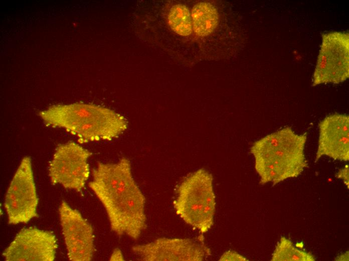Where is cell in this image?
Masks as SVG:
<instances>
[{
	"label": "cell",
	"mask_w": 349,
	"mask_h": 261,
	"mask_svg": "<svg viewBox=\"0 0 349 261\" xmlns=\"http://www.w3.org/2000/svg\"><path fill=\"white\" fill-rule=\"evenodd\" d=\"M92 153L73 141L59 144L49 166L52 184L81 192L90 176L89 158Z\"/></svg>",
	"instance_id": "obj_6"
},
{
	"label": "cell",
	"mask_w": 349,
	"mask_h": 261,
	"mask_svg": "<svg viewBox=\"0 0 349 261\" xmlns=\"http://www.w3.org/2000/svg\"><path fill=\"white\" fill-rule=\"evenodd\" d=\"M349 167L348 165H346L343 168L339 170L335 174V177L341 180L345 185L349 188Z\"/></svg>",
	"instance_id": "obj_16"
},
{
	"label": "cell",
	"mask_w": 349,
	"mask_h": 261,
	"mask_svg": "<svg viewBox=\"0 0 349 261\" xmlns=\"http://www.w3.org/2000/svg\"><path fill=\"white\" fill-rule=\"evenodd\" d=\"M38 203L32 160L29 156H25L11 180L5 198L9 223H27L37 217Z\"/></svg>",
	"instance_id": "obj_7"
},
{
	"label": "cell",
	"mask_w": 349,
	"mask_h": 261,
	"mask_svg": "<svg viewBox=\"0 0 349 261\" xmlns=\"http://www.w3.org/2000/svg\"><path fill=\"white\" fill-rule=\"evenodd\" d=\"M348 253V251H346L345 252L337 255L336 257H335L334 260L339 261H348L349 260Z\"/></svg>",
	"instance_id": "obj_18"
},
{
	"label": "cell",
	"mask_w": 349,
	"mask_h": 261,
	"mask_svg": "<svg viewBox=\"0 0 349 261\" xmlns=\"http://www.w3.org/2000/svg\"><path fill=\"white\" fill-rule=\"evenodd\" d=\"M68 257L72 261H89L95 252L92 225L77 209L62 201L59 208Z\"/></svg>",
	"instance_id": "obj_10"
},
{
	"label": "cell",
	"mask_w": 349,
	"mask_h": 261,
	"mask_svg": "<svg viewBox=\"0 0 349 261\" xmlns=\"http://www.w3.org/2000/svg\"><path fill=\"white\" fill-rule=\"evenodd\" d=\"M132 251L143 261H201L211 254L201 239L159 238L147 243L135 245Z\"/></svg>",
	"instance_id": "obj_9"
},
{
	"label": "cell",
	"mask_w": 349,
	"mask_h": 261,
	"mask_svg": "<svg viewBox=\"0 0 349 261\" xmlns=\"http://www.w3.org/2000/svg\"><path fill=\"white\" fill-rule=\"evenodd\" d=\"M194 33L201 61L229 59L238 48L235 12L226 1L200 0L190 5Z\"/></svg>",
	"instance_id": "obj_3"
},
{
	"label": "cell",
	"mask_w": 349,
	"mask_h": 261,
	"mask_svg": "<svg viewBox=\"0 0 349 261\" xmlns=\"http://www.w3.org/2000/svg\"><path fill=\"white\" fill-rule=\"evenodd\" d=\"M295 246H296V247H299V248H302V247H303V243H302V242H297V243L295 244Z\"/></svg>",
	"instance_id": "obj_19"
},
{
	"label": "cell",
	"mask_w": 349,
	"mask_h": 261,
	"mask_svg": "<svg viewBox=\"0 0 349 261\" xmlns=\"http://www.w3.org/2000/svg\"><path fill=\"white\" fill-rule=\"evenodd\" d=\"M319 139L314 162L322 156L335 160H349V116L334 113L324 117L318 124Z\"/></svg>",
	"instance_id": "obj_12"
},
{
	"label": "cell",
	"mask_w": 349,
	"mask_h": 261,
	"mask_svg": "<svg viewBox=\"0 0 349 261\" xmlns=\"http://www.w3.org/2000/svg\"><path fill=\"white\" fill-rule=\"evenodd\" d=\"M110 260H123L124 256L122 251L118 248H115L112 252L110 258Z\"/></svg>",
	"instance_id": "obj_17"
},
{
	"label": "cell",
	"mask_w": 349,
	"mask_h": 261,
	"mask_svg": "<svg viewBox=\"0 0 349 261\" xmlns=\"http://www.w3.org/2000/svg\"><path fill=\"white\" fill-rule=\"evenodd\" d=\"M88 185L104 207L112 231L138 239L146 226L145 198L132 175L129 160L98 162Z\"/></svg>",
	"instance_id": "obj_1"
},
{
	"label": "cell",
	"mask_w": 349,
	"mask_h": 261,
	"mask_svg": "<svg viewBox=\"0 0 349 261\" xmlns=\"http://www.w3.org/2000/svg\"><path fill=\"white\" fill-rule=\"evenodd\" d=\"M166 19L170 30L176 35L188 39L199 52L193 30L190 6L179 2L173 4L168 9Z\"/></svg>",
	"instance_id": "obj_13"
},
{
	"label": "cell",
	"mask_w": 349,
	"mask_h": 261,
	"mask_svg": "<svg viewBox=\"0 0 349 261\" xmlns=\"http://www.w3.org/2000/svg\"><path fill=\"white\" fill-rule=\"evenodd\" d=\"M38 115L45 125L65 129L79 144L111 141L128 127L123 115L104 106L82 102L52 105L40 111Z\"/></svg>",
	"instance_id": "obj_2"
},
{
	"label": "cell",
	"mask_w": 349,
	"mask_h": 261,
	"mask_svg": "<svg viewBox=\"0 0 349 261\" xmlns=\"http://www.w3.org/2000/svg\"><path fill=\"white\" fill-rule=\"evenodd\" d=\"M173 207L188 224L202 234L208 232L214 224L216 207L212 175L202 168L187 176L178 187Z\"/></svg>",
	"instance_id": "obj_5"
},
{
	"label": "cell",
	"mask_w": 349,
	"mask_h": 261,
	"mask_svg": "<svg viewBox=\"0 0 349 261\" xmlns=\"http://www.w3.org/2000/svg\"><path fill=\"white\" fill-rule=\"evenodd\" d=\"M348 77V34L336 31L323 34L312 86L338 84Z\"/></svg>",
	"instance_id": "obj_8"
},
{
	"label": "cell",
	"mask_w": 349,
	"mask_h": 261,
	"mask_svg": "<svg viewBox=\"0 0 349 261\" xmlns=\"http://www.w3.org/2000/svg\"><path fill=\"white\" fill-rule=\"evenodd\" d=\"M307 133H296L285 126L254 142L250 153L259 183L273 186L299 176L308 167L304 148Z\"/></svg>",
	"instance_id": "obj_4"
},
{
	"label": "cell",
	"mask_w": 349,
	"mask_h": 261,
	"mask_svg": "<svg viewBox=\"0 0 349 261\" xmlns=\"http://www.w3.org/2000/svg\"><path fill=\"white\" fill-rule=\"evenodd\" d=\"M219 260H248L245 257L235 251L229 250L225 252L220 257Z\"/></svg>",
	"instance_id": "obj_15"
},
{
	"label": "cell",
	"mask_w": 349,
	"mask_h": 261,
	"mask_svg": "<svg viewBox=\"0 0 349 261\" xmlns=\"http://www.w3.org/2000/svg\"><path fill=\"white\" fill-rule=\"evenodd\" d=\"M57 248L52 232L30 227L21 229L2 255L7 261H53Z\"/></svg>",
	"instance_id": "obj_11"
},
{
	"label": "cell",
	"mask_w": 349,
	"mask_h": 261,
	"mask_svg": "<svg viewBox=\"0 0 349 261\" xmlns=\"http://www.w3.org/2000/svg\"><path fill=\"white\" fill-rule=\"evenodd\" d=\"M315 257L310 252L295 247L288 238L282 236L272 254V261H314Z\"/></svg>",
	"instance_id": "obj_14"
}]
</instances>
